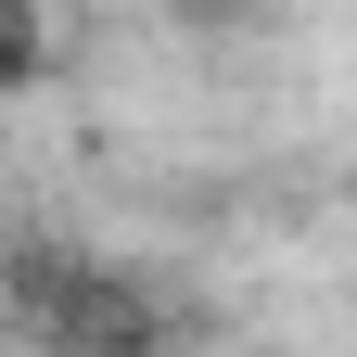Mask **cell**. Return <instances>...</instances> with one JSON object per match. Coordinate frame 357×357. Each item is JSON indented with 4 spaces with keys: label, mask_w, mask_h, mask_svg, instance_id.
I'll return each mask as SVG.
<instances>
[{
    "label": "cell",
    "mask_w": 357,
    "mask_h": 357,
    "mask_svg": "<svg viewBox=\"0 0 357 357\" xmlns=\"http://www.w3.org/2000/svg\"><path fill=\"white\" fill-rule=\"evenodd\" d=\"M0 319H13L38 357H166L178 306H166V281H141V268L26 230V243H0Z\"/></svg>",
    "instance_id": "obj_1"
},
{
    "label": "cell",
    "mask_w": 357,
    "mask_h": 357,
    "mask_svg": "<svg viewBox=\"0 0 357 357\" xmlns=\"http://www.w3.org/2000/svg\"><path fill=\"white\" fill-rule=\"evenodd\" d=\"M26 77H38V13L0 0V89H26Z\"/></svg>",
    "instance_id": "obj_2"
},
{
    "label": "cell",
    "mask_w": 357,
    "mask_h": 357,
    "mask_svg": "<svg viewBox=\"0 0 357 357\" xmlns=\"http://www.w3.org/2000/svg\"><path fill=\"white\" fill-rule=\"evenodd\" d=\"M166 13H178V26H243L255 0H166Z\"/></svg>",
    "instance_id": "obj_3"
}]
</instances>
